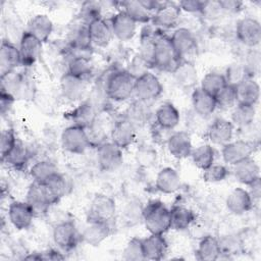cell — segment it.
Listing matches in <instances>:
<instances>
[{
	"label": "cell",
	"instance_id": "25",
	"mask_svg": "<svg viewBox=\"0 0 261 261\" xmlns=\"http://www.w3.org/2000/svg\"><path fill=\"white\" fill-rule=\"evenodd\" d=\"M168 152L176 159H185L191 156L193 144L191 137L186 132H176L170 135L166 142Z\"/></svg>",
	"mask_w": 261,
	"mask_h": 261
},
{
	"label": "cell",
	"instance_id": "26",
	"mask_svg": "<svg viewBox=\"0 0 261 261\" xmlns=\"http://www.w3.org/2000/svg\"><path fill=\"white\" fill-rule=\"evenodd\" d=\"M234 125L224 118L215 119L207 128V137L212 144L225 145L231 141Z\"/></svg>",
	"mask_w": 261,
	"mask_h": 261
},
{
	"label": "cell",
	"instance_id": "11",
	"mask_svg": "<svg viewBox=\"0 0 261 261\" xmlns=\"http://www.w3.org/2000/svg\"><path fill=\"white\" fill-rule=\"evenodd\" d=\"M170 40L180 60H188V56L197 51L196 37L188 28H177L174 30Z\"/></svg>",
	"mask_w": 261,
	"mask_h": 261
},
{
	"label": "cell",
	"instance_id": "45",
	"mask_svg": "<svg viewBox=\"0 0 261 261\" xmlns=\"http://www.w3.org/2000/svg\"><path fill=\"white\" fill-rule=\"evenodd\" d=\"M226 84L224 74L217 71H210L202 79L200 88L208 94L215 96Z\"/></svg>",
	"mask_w": 261,
	"mask_h": 261
},
{
	"label": "cell",
	"instance_id": "16",
	"mask_svg": "<svg viewBox=\"0 0 261 261\" xmlns=\"http://www.w3.org/2000/svg\"><path fill=\"white\" fill-rule=\"evenodd\" d=\"M109 22L113 36L121 42H127L136 35L137 22L122 10L115 13Z\"/></svg>",
	"mask_w": 261,
	"mask_h": 261
},
{
	"label": "cell",
	"instance_id": "7",
	"mask_svg": "<svg viewBox=\"0 0 261 261\" xmlns=\"http://www.w3.org/2000/svg\"><path fill=\"white\" fill-rule=\"evenodd\" d=\"M123 161L122 149L113 142H102L97 148V162L101 170L114 171Z\"/></svg>",
	"mask_w": 261,
	"mask_h": 261
},
{
	"label": "cell",
	"instance_id": "17",
	"mask_svg": "<svg viewBox=\"0 0 261 261\" xmlns=\"http://www.w3.org/2000/svg\"><path fill=\"white\" fill-rule=\"evenodd\" d=\"M42 48V42L38 40L28 31H24L21 34L19 40V54L21 59V65L32 66L39 58Z\"/></svg>",
	"mask_w": 261,
	"mask_h": 261
},
{
	"label": "cell",
	"instance_id": "19",
	"mask_svg": "<svg viewBox=\"0 0 261 261\" xmlns=\"http://www.w3.org/2000/svg\"><path fill=\"white\" fill-rule=\"evenodd\" d=\"M21 65L18 47L8 40H2L0 48V77L7 75Z\"/></svg>",
	"mask_w": 261,
	"mask_h": 261
},
{
	"label": "cell",
	"instance_id": "23",
	"mask_svg": "<svg viewBox=\"0 0 261 261\" xmlns=\"http://www.w3.org/2000/svg\"><path fill=\"white\" fill-rule=\"evenodd\" d=\"M142 246L145 260H161L165 257L168 250V244L163 234L150 233L142 239Z\"/></svg>",
	"mask_w": 261,
	"mask_h": 261
},
{
	"label": "cell",
	"instance_id": "44",
	"mask_svg": "<svg viewBox=\"0 0 261 261\" xmlns=\"http://www.w3.org/2000/svg\"><path fill=\"white\" fill-rule=\"evenodd\" d=\"M157 34L150 31L149 29H144L141 34L140 39V52L139 54L153 67V56L155 49V41Z\"/></svg>",
	"mask_w": 261,
	"mask_h": 261
},
{
	"label": "cell",
	"instance_id": "12",
	"mask_svg": "<svg viewBox=\"0 0 261 261\" xmlns=\"http://www.w3.org/2000/svg\"><path fill=\"white\" fill-rule=\"evenodd\" d=\"M236 34L238 40L247 47H256L261 41L260 22L253 17H244L237 23Z\"/></svg>",
	"mask_w": 261,
	"mask_h": 261
},
{
	"label": "cell",
	"instance_id": "46",
	"mask_svg": "<svg viewBox=\"0 0 261 261\" xmlns=\"http://www.w3.org/2000/svg\"><path fill=\"white\" fill-rule=\"evenodd\" d=\"M216 107L220 109H230L237 105L236 86L226 84L215 96Z\"/></svg>",
	"mask_w": 261,
	"mask_h": 261
},
{
	"label": "cell",
	"instance_id": "27",
	"mask_svg": "<svg viewBox=\"0 0 261 261\" xmlns=\"http://www.w3.org/2000/svg\"><path fill=\"white\" fill-rule=\"evenodd\" d=\"M225 204L229 212L234 215H242L252 209L253 199L249 194V191L242 188H236L226 197Z\"/></svg>",
	"mask_w": 261,
	"mask_h": 261
},
{
	"label": "cell",
	"instance_id": "51",
	"mask_svg": "<svg viewBox=\"0 0 261 261\" xmlns=\"http://www.w3.org/2000/svg\"><path fill=\"white\" fill-rule=\"evenodd\" d=\"M157 158V153L155 149H153L150 146H141L138 148L137 153H136V160L138 164L142 167L148 168L151 167L155 164Z\"/></svg>",
	"mask_w": 261,
	"mask_h": 261
},
{
	"label": "cell",
	"instance_id": "57",
	"mask_svg": "<svg viewBox=\"0 0 261 261\" xmlns=\"http://www.w3.org/2000/svg\"><path fill=\"white\" fill-rule=\"evenodd\" d=\"M42 260H63L65 257L57 250H48L46 252H42Z\"/></svg>",
	"mask_w": 261,
	"mask_h": 261
},
{
	"label": "cell",
	"instance_id": "29",
	"mask_svg": "<svg viewBox=\"0 0 261 261\" xmlns=\"http://www.w3.org/2000/svg\"><path fill=\"white\" fill-rule=\"evenodd\" d=\"M171 73L174 83L181 89H190L197 84V68L190 60H180Z\"/></svg>",
	"mask_w": 261,
	"mask_h": 261
},
{
	"label": "cell",
	"instance_id": "52",
	"mask_svg": "<svg viewBox=\"0 0 261 261\" xmlns=\"http://www.w3.org/2000/svg\"><path fill=\"white\" fill-rule=\"evenodd\" d=\"M150 67H151L150 64L138 53L137 55H135L133 57V59L130 60L128 66L125 70L137 80L138 77H140L143 74H145L146 72H148Z\"/></svg>",
	"mask_w": 261,
	"mask_h": 261
},
{
	"label": "cell",
	"instance_id": "31",
	"mask_svg": "<svg viewBox=\"0 0 261 261\" xmlns=\"http://www.w3.org/2000/svg\"><path fill=\"white\" fill-rule=\"evenodd\" d=\"M233 174L239 182L249 186L260 178V168L256 161L249 157L233 165Z\"/></svg>",
	"mask_w": 261,
	"mask_h": 261
},
{
	"label": "cell",
	"instance_id": "53",
	"mask_svg": "<svg viewBox=\"0 0 261 261\" xmlns=\"http://www.w3.org/2000/svg\"><path fill=\"white\" fill-rule=\"evenodd\" d=\"M17 139L12 128L3 129L0 138V149H1V161L7 156V154L14 147Z\"/></svg>",
	"mask_w": 261,
	"mask_h": 261
},
{
	"label": "cell",
	"instance_id": "13",
	"mask_svg": "<svg viewBox=\"0 0 261 261\" xmlns=\"http://www.w3.org/2000/svg\"><path fill=\"white\" fill-rule=\"evenodd\" d=\"M25 202L31 206L36 216L47 214L50 207L53 205L45 187L35 181L30 186L27 192Z\"/></svg>",
	"mask_w": 261,
	"mask_h": 261
},
{
	"label": "cell",
	"instance_id": "49",
	"mask_svg": "<svg viewBox=\"0 0 261 261\" xmlns=\"http://www.w3.org/2000/svg\"><path fill=\"white\" fill-rule=\"evenodd\" d=\"M99 17H102L100 3L94 1H87L82 5L80 11V18L83 24L88 25L91 21Z\"/></svg>",
	"mask_w": 261,
	"mask_h": 261
},
{
	"label": "cell",
	"instance_id": "40",
	"mask_svg": "<svg viewBox=\"0 0 261 261\" xmlns=\"http://www.w3.org/2000/svg\"><path fill=\"white\" fill-rule=\"evenodd\" d=\"M58 169L54 163L49 160H40L36 162L30 169V175L35 182L45 184L50 177L58 173Z\"/></svg>",
	"mask_w": 261,
	"mask_h": 261
},
{
	"label": "cell",
	"instance_id": "39",
	"mask_svg": "<svg viewBox=\"0 0 261 261\" xmlns=\"http://www.w3.org/2000/svg\"><path fill=\"white\" fill-rule=\"evenodd\" d=\"M123 10L132 19H134L137 23H147L152 20L153 13L147 10L140 0L138 1H122L119 3Z\"/></svg>",
	"mask_w": 261,
	"mask_h": 261
},
{
	"label": "cell",
	"instance_id": "58",
	"mask_svg": "<svg viewBox=\"0 0 261 261\" xmlns=\"http://www.w3.org/2000/svg\"><path fill=\"white\" fill-rule=\"evenodd\" d=\"M249 187H250V192H249V194L251 195L253 201H254V199H257V200L260 199V195H261L260 178L257 179V180H255V181L252 182L251 185H249Z\"/></svg>",
	"mask_w": 261,
	"mask_h": 261
},
{
	"label": "cell",
	"instance_id": "14",
	"mask_svg": "<svg viewBox=\"0 0 261 261\" xmlns=\"http://www.w3.org/2000/svg\"><path fill=\"white\" fill-rule=\"evenodd\" d=\"M35 213L25 201H13L8 207V217L11 224L18 230L28 229L35 217Z\"/></svg>",
	"mask_w": 261,
	"mask_h": 261
},
{
	"label": "cell",
	"instance_id": "28",
	"mask_svg": "<svg viewBox=\"0 0 261 261\" xmlns=\"http://www.w3.org/2000/svg\"><path fill=\"white\" fill-rule=\"evenodd\" d=\"M87 28L92 45L105 47L111 41L113 34L111 31L110 22L105 20L103 17H99L91 21Z\"/></svg>",
	"mask_w": 261,
	"mask_h": 261
},
{
	"label": "cell",
	"instance_id": "42",
	"mask_svg": "<svg viewBox=\"0 0 261 261\" xmlns=\"http://www.w3.org/2000/svg\"><path fill=\"white\" fill-rule=\"evenodd\" d=\"M255 114V106L237 104L231 113V122L239 127H248L253 123Z\"/></svg>",
	"mask_w": 261,
	"mask_h": 261
},
{
	"label": "cell",
	"instance_id": "24",
	"mask_svg": "<svg viewBox=\"0 0 261 261\" xmlns=\"http://www.w3.org/2000/svg\"><path fill=\"white\" fill-rule=\"evenodd\" d=\"M234 86L237 92V104L255 106L260 98L259 84L252 76H246Z\"/></svg>",
	"mask_w": 261,
	"mask_h": 261
},
{
	"label": "cell",
	"instance_id": "21",
	"mask_svg": "<svg viewBox=\"0 0 261 261\" xmlns=\"http://www.w3.org/2000/svg\"><path fill=\"white\" fill-rule=\"evenodd\" d=\"M111 222L87 221V225L81 234V240L88 245L98 246L111 234Z\"/></svg>",
	"mask_w": 261,
	"mask_h": 261
},
{
	"label": "cell",
	"instance_id": "32",
	"mask_svg": "<svg viewBox=\"0 0 261 261\" xmlns=\"http://www.w3.org/2000/svg\"><path fill=\"white\" fill-rule=\"evenodd\" d=\"M192 105L194 112L202 117L211 115L216 107L214 96L208 94L201 88H196L192 93Z\"/></svg>",
	"mask_w": 261,
	"mask_h": 261
},
{
	"label": "cell",
	"instance_id": "34",
	"mask_svg": "<svg viewBox=\"0 0 261 261\" xmlns=\"http://www.w3.org/2000/svg\"><path fill=\"white\" fill-rule=\"evenodd\" d=\"M27 31L44 43L53 32V22L46 14H37L28 22Z\"/></svg>",
	"mask_w": 261,
	"mask_h": 261
},
{
	"label": "cell",
	"instance_id": "47",
	"mask_svg": "<svg viewBox=\"0 0 261 261\" xmlns=\"http://www.w3.org/2000/svg\"><path fill=\"white\" fill-rule=\"evenodd\" d=\"M146 103H148V102H144L141 100L136 101L135 103H133L130 105V107L127 110L126 116H124L130 122H133L136 127L138 124L145 123L146 120L148 119L149 111H148V107H147Z\"/></svg>",
	"mask_w": 261,
	"mask_h": 261
},
{
	"label": "cell",
	"instance_id": "43",
	"mask_svg": "<svg viewBox=\"0 0 261 261\" xmlns=\"http://www.w3.org/2000/svg\"><path fill=\"white\" fill-rule=\"evenodd\" d=\"M67 72L82 80L87 81L93 72V66L90 62V58L72 55L68 62Z\"/></svg>",
	"mask_w": 261,
	"mask_h": 261
},
{
	"label": "cell",
	"instance_id": "4",
	"mask_svg": "<svg viewBox=\"0 0 261 261\" xmlns=\"http://www.w3.org/2000/svg\"><path fill=\"white\" fill-rule=\"evenodd\" d=\"M1 90L12 95L16 99H31L35 94V83L24 72H10L1 77Z\"/></svg>",
	"mask_w": 261,
	"mask_h": 261
},
{
	"label": "cell",
	"instance_id": "55",
	"mask_svg": "<svg viewBox=\"0 0 261 261\" xmlns=\"http://www.w3.org/2000/svg\"><path fill=\"white\" fill-rule=\"evenodd\" d=\"M14 101H15V98L12 95H10L7 92L1 90V93H0V111H1L2 115H5L11 109Z\"/></svg>",
	"mask_w": 261,
	"mask_h": 261
},
{
	"label": "cell",
	"instance_id": "41",
	"mask_svg": "<svg viewBox=\"0 0 261 261\" xmlns=\"http://www.w3.org/2000/svg\"><path fill=\"white\" fill-rule=\"evenodd\" d=\"M193 163L200 169L204 170L214 163L215 151L212 146L208 144L200 145L197 148H193L191 153Z\"/></svg>",
	"mask_w": 261,
	"mask_h": 261
},
{
	"label": "cell",
	"instance_id": "8",
	"mask_svg": "<svg viewBox=\"0 0 261 261\" xmlns=\"http://www.w3.org/2000/svg\"><path fill=\"white\" fill-rule=\"evenodd\" d=\"M52 236L55 245L63 251H70L74 249L81 240V234L71 220L58 222L53 228Z\"/></svg>",
	"mask_w": 261,
	"mask_h": 261
},
{
	"label": "cell",
	"instance_id": "15",
	"mask_svg": "<svg viewBox=\"0 0 261 261\" xmlns=\"http://www.w3.org/2000/svg\"><path fill=\"white\" fill-rule=\"evenodd\" d=\"M136 126L126 117L116 120L110 130V141L119 148L129 147L136 140Z\"/></svg>",
	"mask_w": 261,
	"mask_h": 261
},
{
	"label": "cell",
	"instance_id": "33",
	"mask_svg": "<svg viewBox=\"0 0 261 261\" xmlns=\"http://www.w3.org/2000/svg\"><path fill=\"white\" fill-rule=\"evenodd\" d=\"M179 112L172 103H162L155 111L156 123L162 129H173L179 123Z\"/></svg>",
	"mask_w": 261,
	"mask_h": 261
},
{
	"label": "cell",
	"instance_id": "6",
	"mask_svg": "<svg viewBox=\"0 0 261 261\" xmlns=\"http://www.w3.org/2000/svg\"><path fill=\"white\" fill-rule=\"evenodd\" d=\"M115 213V201L108 195L97 194L91 201L87 214V221L111 222Z\"/></svg>",
	"mask_w": 261,
	"mask_h": 261
},
{
	"label": "cell",
	"instance_id": "35",
	"mask_svg": "<svg viewBox=\"0 0 261 261\" xmlns=\"http://www.w3.org/2000/svg\"><path fill=\"white\" fill-rule=\"evenodd\" d=\"M197 259L201 261H214L221 255L219 240L208 234L201 239L196 250Z\"/></svg>",
	"mask_w": 261,
	"mask_h": 261
},
{
	"label": "cell",
	"instance_id": "10",
	"mask_svg": "<svg viewBox=\"0 0 261 261\" xmlns=\"http://www.w3.org/2000/svg\"><path fill=\"white\" fill-rule=\"evenodd\" d=\"M255 150V144L249 140L230 141L222 147V158L228 165H236L237 163L252 156Z\"/></svg>",
	"mask_w": 261,
	"mask_h": 261
},
{
	"label": "cell",
	"instance_id": "5",
	"mask_svg": "<svg viewBox=\"0 0 261 261\" xmlns=\"http://www.w3.org/2000/svg\"><path fill=\"white\" fill-rule=\"evenodd\" d=\"M60 142L62 148L72 154H82L91 145L87 128L74 124H70L62 130Z\"/></svg>",
	"mask_w": 261,
	"mask_h": 261
},
{
	"label": "cell",
	"instance_id": "37",
	"mask_svg": "<svg viewBox=\"0 0 261 261\" xmlns=\"http://www.w3.org/2000/svg\"><path fill=\"white\" fill-rule=\"evenodd\" d=\"M30 158V152L24 144L17 140L14 147L7 154V156L2 160L3 163H6L14 169H22L28 164Z\"/></svg>",
	"mask_w": 261,
	"mask_h": 261
},
{
	"label": "cell",
	"instance_id": "18",
	"mask_svg": "<svg viewBox=\"0 0 261 261\" xmlns=\"http://www.w3.org/2000/svg\"><path fill=\"white\" fill-rule=\"evenodd\" d=\"M180 9L178 4L171 2H162L159 8L153 13L152 23L161 29L174 28L179 19Z\"/></svg>",
	"mask_w": 261,
	"mask_h": 261
},
{
	"label": "cell",
	"instance_id": "1",
	"mask_svg": "<svg viewBox=\"0 0 261 261\" xmlns=\"http://www.w3.org/2000/svg\"><path fill=\"white\" fill-rule=\"evenodd\" d=\"M142 219L150 233L164 234L170 229V210L159 200H152L143 207Z\"/></svg>",
	"mask_w": 261,
	"mask_h": 261
},
{
	"label": "cell",
	"instance_id": "20",
	"mask_svg": "<svg viewBox=\"0 0 261 261\" xmlns=\"http://www.w3.org/2000/svg\"><path fill=\"white\" fill-rule=\"evenodd\" d=\"M65 117L70 120L72 124L88 129L97 119V107L90 100H87L80 103L70 112L66 113Z\"/></svg>",
	"mask_w": 261,
	"mask_h": 261
},
{
	"label": "cell",
	"instance_id": "50",
	"mask_svg": "<svg viewBox=\"0 0 261 261\" xmlns=\"http://www.w3.org/2000/svg\"><path fill=\"white\" fill-rule=\"evenodd\" d=\"M229 174L226 166L222 164H212L203 170V179L206 182H219L227 177Z\"/></svg>",
	"mask_w": 261,
	"mask_h": 261
},
{
	"label": "cell",
	"instance_id": "9",
	"mask_svg": "<svg viewBox=\"0 0 261 261\" xmlns=\"http://www.w3.org/2000/svg\"><path fill=\"white\" fill-rule=\"evenodd\" d=\"M163 92V87L159 79L152 72L148 71L138 77L135 83L134 94L138 100L149 102L158 98Z\"/></svg>",
	"mask_w": 261,
	"mask_h": 261
},
{
	"label": "cell",
	"instance_id": "38",
	"mask_svg": "<svg viewBox=\"0 0 261 261\" xmlns=\"http://www.w3.org/2000/svg\"><path fill=\"white\" fill-rule=\"evenodd\" d=\"M46 192L52 202V204H56L63 196H65L67 191V182L65 177L61 173H56L52 177H50L45 184H42Z\"/></svg>",
	"mask_w": 261,
	"mask_h": 261
},
{
	"label": "cell",
	"instance_id": "30",
	"mask_svg": "<svg viewBox=\"0 0 261 261\" xmlns=\"http://www.w3.org/2000/svg\"><path fill=\"white\" fill-rule=\"evenodd\" d=\"M181 179L178 172L172 167L162 168L156 176L155 187L163 194H173L180 189Z\"/></svg>",
	"mask_w": 261,
	"mask_h": 261
},
{
	"label": "cell",
	"instance_id": "36",
	"mask_svg": "<svg viewBox=\"0 0 261 261\" xmlns=\"http://www.w3.org/2000/svg\"><path fill=\"white\" fill-rule=\"evenodd\" d=\"M170 210V228L175 230H184L196 220L195 212L181 205H174Z\"/></svg>",
	"mask_w": 261,
	"mask_h": 261
},
{
	"label": "cell",
	"instance_id": "56",
	"mask_svg": "<svg viewBox=\"0 0 261 261\" xmlns=\"http://www.w3.org/2000/svg\"><path fill=\"white\" fill-rule=\"evenodd\" d=\"M222 12L228 13H237L242 10L243 2L236 1V0H220L218 1Z\"/></svg>",
	"mask_w": 261,
	"mask_h": 261
},
{
	"label": "cell",
	"instance_id": "2",
	"mask_svg": "<svg viewBox=\"0 0 261 261\" xmlns=\"http://www.w3.org/2000/svg\"><path fill=\"white\" fill-rule=\"evenodd\" d=\"M106 93L109 99L117 102L124 101L134 94L136 79L125 69H115L104 77Z\"/></svg>",
	"mask_w": 261,
	"mask_h": 261
},
{
	"label": "cell",
	"instance_id": "54",
	"mask_svg": "<svg viewBox=\"0 0 261 261\" xmlns=\"http://www.w3.org/2000/svg\"><path fill=\"white\" fill-rule=\"evenodd\" d=\"M204 1L200 0H184L178 3L180 10H184L189 13H198L202 11Z\"/></svg>",
	"mask_w": 261,
	"mask_h": 261
},
{
	"label": "cell",
	"instance_id": "22",
	"mask_svg": "<svg viewBox=\"0 0 261 261\" xmlns=\"http://www.w3.org/2000/svg\"><path fill=\"white\" fill-rule=\"evenodd\" d=\"M86 82L87 81L74 76L69 72H65L60 79V91L62 96L70 102L80 101L86 93Z\"/></svg>",
	"mask_w": 261,
	"mask_h": 261
},
{
	"label": "cell",
	"instance_id": "48",
	"mask_svg": "<svg viewBox=\"0 0 261 261\" xmlns=\"http://www.w3.org/2000/svg\"><path fill=\"white\" fill-rule=\"evenodd\" d=\"M122 258L127 261H141L145 260L142 239L133 238L130 239L122 252Z\"/></svg>",
	"mask_w": 261,
	"mask_h": 261
},
{
	"label": "cell",
	"instance_id": "3",
	"mask_svg": "<svg viewBox=\"0 0 261 261\" xmlns=\"http://www.w3.org/2000/svg\"><path fill=\"white\" fill-rule=\"evenodd\" d=\"M179 62L180 59L173 48L170 37L163 34H157L153 56V66L163 71L172 72Z\"/></svg>",
	"mask_w": 261,
	"mask_h": 261
}]
</instances>
